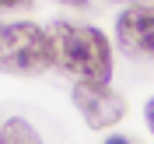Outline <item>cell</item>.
Returning <instances> with one entry per match:
<instances>
[{"label":"cell","instance_id":"6da1fadb","mask_svg":"<svg viewBox=\"0 0 154 144\" xmlns=\"http://www.w3.org/2000/svg\"><path fill=\"white\" fill-rule=\"evenodd\" d=\"M49 46H53V67L77 81H112V42L102 28H84L70 21H53L46 25Z\"/></svg>","mask_w":154,"mask_h":144},{"label":"cell","instance_id":"7a4b0ae2","mask_svg":"<svg viewBox=\"0 0 154 144\" xmlns=\"http://www.w3.org/2000/svg\"><path fill=\"white\" fill-rule=\"evenodd\" d=\"M53 67V46L46 28L32 21H0V70L35 77Z\"/></svg>","mask_w":154,"mask_h":144},{"label":"cell","instance_id":"3957f363","mask_svg":"<svg viewBox=\"0 0 154 144\" xmlns=\"http://www.w3.org/2000/svg\"><path fill=\"white\" fill-rule=\"evenodd\" d=\"M70 98L91 130H109L126 116V98L119 91H112L109 85H98V81H77Z\"/></svg>","mask_w":154,"mask_h":144},{"label":"cell","instance_id":"277c9868","mask_svg":"<svg viewBox=\"0 0 154 144\" xmlns=\"http://www.w3.org/2000/svg\"><path fill=\"white\" fill-rule=\"evenodd\" d=\"M116 42L130 56H154V4H130L116 18Z\"/></svg>","mask_w":154,"mask_h":144},{"label":"cell","instance_id":"5b68a950","mask_svg":"<svg viewBox=\"0 0 154 144\" xmlns=\"http://www.w3.org/2000/svg\"><path fill=\"white\" fill-rule=\"evenodd\" d=\"M38 141H42L38 130L28 120H21V116H11V120H4V126H0V144H38Z\"/></svg>","mask_w":154,"mask_h":144},{"label":"cell","instance_id":"8992f818","mask_svg":"<svg viewBox=\"0 0 154 144\" xmlns=\"http://www.w3.org/2000/svg\"><path fill=\"white\" fill-rule=\"evenodd\" d=\"M35 0H0V11H21V7H32Z\"/></svg>","mask_w":154,"mask_h":144},{"label":"cell","instance_id":"52a82bcc","mask_svg":"<svg viewBox=\"0 0 154 144\" xmlns=\"http://www.w3.org/2000/svg\"><path fill=\"white\" fill-rule=\"evenodd\" d=\"M144 116H147V126H151V134H154V98H147V106H144Z\"/></svg>","mask_w":154,"mask_h":144},{"label":"cell","instance_id":"ba28073f","mask_svg":"<svg viewBox=\"0 0 154 144\" xmlns=\"http://www.w3.org/2000/svg\"><path fill=\"white\" fill-rule=\"evenodd\" d=\"M56 4H67V7H88L91 0H56Z\"/></svg>","mask_w":154,"mask_h":144},{"label":"cell","instance_id":"9c48e42d","mask_svg":"<svg viewBox=\"0 0 154 144\" xmlns=\"http://www.w3.org/2000/svg\"><path fill=\"white\" fill-rule=\"evenodd\" d=\"M119 4H154V0H119Z\"/></svg>","mask_w":154,"mask_h":144}]
</instances>
